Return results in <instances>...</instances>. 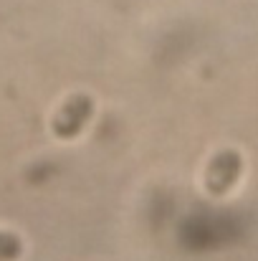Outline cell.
<instances>
[{"label": "cell", "instance_id": "2", "mask_svg": "<svg viewBox=\"0 0 258 261\" xmlns=\"http://www.w3.org/2000/svg\"><path fill=\"white\" fill-rule=\"evenodd\" d=\"M243 170V163H241V155L233 152V150H223L218 152L210 165H208V173H205V188L213 193V195H225L231 193V188L238 182Z\"/></svg>", "mask_w": 258, "mask_h": 261}, {"label": "cell", "instance_id": "3", "mask_svg": "<svg viewBox=\"0 0 258 261\" xmlns=\"http://www.w3.org/2000/svg\"><path fill=\"white\" fill-rule=\"evenodd\" d=\"M23 254V241L10 233V231H0V261H15Z\"/></svg>", "mask_w": 258, "mask_h": 261}, {"label": "cell", "instance_id": "1", "mask_svg": "<svg viewBox=\"0 0 258 261\" xmlns=\"http://www.w3.org/2000/svg\"><path fill=\"white\" fill-rule=\"evenodd\" d=\"M94 114V101L86 94H74L71 99H66L61 104V109L53 117V132L61 140H71L76 135H81L86 122Z\"/></svg>", "mask_w": 258, "mask_h": 261}]
</instances>
